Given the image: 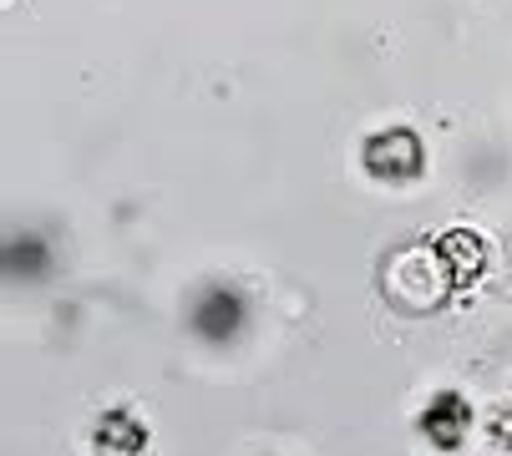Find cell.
<instances>
[{
    "instance_id": "1",
    "label": "cell",
    "mask_w": 512,
    "mask_h": 456,
    "mask_svg": "<svg viewBox=\"0 0 512 456\" xmlns=\"http://www.w3.org/2000/svg\"><path fill=\"white\" fill-rule=\"evenodd\" d=\"M193 335L213 350H229L244 330H249V299L224 289V284H208L198 299H193V315H188Z\"/></svg>"
},
{
    "instance_id": "2",
    "label": "cell",
    "mask_w": 512,
    "mask_h": 456,
    "mask_svg": "<svg viewBox=\"0 0 512 456\" xmlns=\"http://www.w3.org/2000/svg\"><path fill=\"white\" fill-rule=\"evenodd\" d=\"M472 426H477V411L467 406L462 391H436V396L421 406V416H416V431H421L436 451H457V446L472 436Z\"/></svg>"
},
{
    "instance_id": "3",
    "label": "cell",
    "mask_w": 512,
    "mask_h": 456,
    "mask_svg": "<svg viewBox=\"0 0 512 456\" xmlns=\"http://www.w3.org/2000/svg\"><path fill=\"white\" fill-rule=\"evenodd\" d=\"M92 446H97V456H137L142 446H148V426H142L137 411L112 406V411L97 416V426H92Z\"/></svg>"
},
{
    "instance_id": "4",
    "label": "cell",
    "mask_w": 512,
    "mask_h": 456,
    "mask_svg": "<svg viewBox=\"0 0 512 456\" xmlns=\"http://www.w3.org/2000/svg\"><path fill=\"white\" fill-rule=\"evenodd\" d=\"M482 431H487V441H492V446L512 451V406H492V411L482 416Z\"/></svg>"
}]
</instances>
